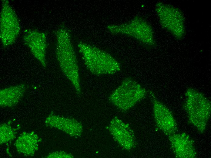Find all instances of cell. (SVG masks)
I'll list each match as a JSON object with an SVG mask.
<instances>
[{
	"mask_svg": "<svg viewBox=\"0 0 211 158\" xmlns=\"http://www.w3.org/2000/svg\"><path fill=\"white\" fill-rule=\"evenodd\" d=\"M156 9L162 27L176 39L184 38L186 33L185 19L181 10L172 5L162 2L156 4Z\"/></svg>",
	"mask_w": 211,
	"mask_h": 158,
	"instance_id": "obj_3",
	"label": "cell"
},
{
	"mask_svg": "<svg viewBox=\"0 0 211 158\" xmlns=\"http://www.w3.org/2000/svg\"><path fill=\"white\" fill-rule=\"evenodd\" d=\"M25 90L23 84L11 87L0 91V104L2 106H14L21 98Z\"/></svg>",
	"mask_w": 211,
	"mask_h": 158,
	"instance_id": "obj_9",
	"label": "cell"
},
{
	"mask_svg": "<svg viewBox=\"0 0 211 158\" xmlns=\"http://www.w3.org/2000/svg\"><path fill=\"white\" fill-rule=\"evenodd\" d=\"M185 95L183 108L186 112L189 122L203 133L211 116V102L203 94L193 88L187 89Z\"/></svg>",
	"mask_w": 211,
	"mask_h": 158,
	"instance_id": "obj_1",
	"label": "cell"
},
{
	"mask_svg": "<svg viewBox=\"0 0 211 158\" xmlns=\"http://www.w3.org/2000/svg\"><path fill=\"white\" fill-rule=\"evenodd\" d=\"M151 96L154 118L157 127L167 136L177 133V124L172 113L153 95Z\"/></svg>",
	"mask_w": 211,
	"mask_h": 158,
	"instance_id": "obj_6",
	"label": "cell"
},
{
	"mask_svg": "<svg viewBox=\"0 0 211 158\" xmlns=\"http://www.w3.org/2000/svg\"><path fill=\"white\" fill-rule=\"evenodd\" d=\"M60 30L57 54L62 69L68 76L71 72L77 71V64L69 33L65 29Z\"/></svg>",
	"mask_w": 211,
	"mask_h": 158,
	"instance_id": "obj_5",
	"label": "cell"
},
{
	"mask_svg": "<svg viewBox=\"0 0 211 158\" xmlns=\"http://www.w3.org/2000/svg\"><path fill=\"white\" fill-rule=\"evenodd\" d=\"M171 149L177 158H196L197 153L190 136L183 132L168 136Z\"/></svg>",
	"mask_w": 211,
	"mask_h": 158,
	"instance_id": "obj_7",
	"label": "cell"
},
{
	"mask_svg": "<svg viewBox=\"0 0 211 158\" xmlns=\"http://www.w3.org/2000/svg\"><path fill=\"white\" fill-rule=\"evenodd\" d=\"M146 91L134 80H124L110 97L111 102L122 111H126L132 107L146 96Z\"/></svg>",
	"mask_w": 211,
	"mask_h": 158,
	"instance_id": "obj_4",
	"label": "cell"
},
{
	"mask_svg": "<svg viewBox=\"0 0 211 158\" xmlns=\"http://www.w3.org/2000/svg\"><path fill=\"white\" fill-rule=\"evenodd\" d=\"M78 45L86 66L94 73L112 74L120 70L119 63L106 52L82 42Z\"/></svg>",
	"mask_w": 211,
	"mask_h": 158,
	"instance_id": "obj_2",
	"label": "cell"
},
{
	"mask_svg": "<svg viewBox=\"0 0 211 158\" xmlns=\"http://www.w3.org/2000/svg\"><path fill=\"white\" fill-rule=\"evenodd\" d=\"M111 132L116 140L126 149H132L135 145L133 133L128 125L116 118L111 123Z\"/></svg>",
	"mask_w": 211,
	"mask_h": 158,
	"instance_id": "obj_8",
	"label": "cell"
}]
</instances>
